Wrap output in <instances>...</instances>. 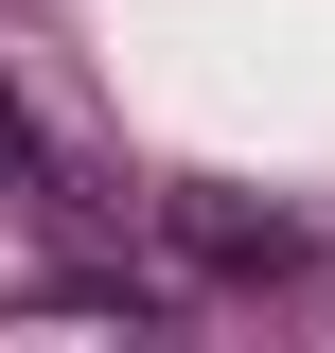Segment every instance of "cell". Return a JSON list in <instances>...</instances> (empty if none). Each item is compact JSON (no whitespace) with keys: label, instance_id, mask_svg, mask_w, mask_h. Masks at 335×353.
<instances>
[{"label":"cell","instance_id":"obj_2","mask_svg":"<svg viewBox=\"0 0 335 353\" xmlns=\"http://www.w3.org/2000/svg\"><path fill=\"white\" fill-rule=\"evenodd\" d=\"M0 194H36V212H88V176L53 159V124L18 106V71H0Z\"/></svg>","mask_w":335,"mask_h":353},{"label":"cell","instance_id":"obj_1","mask_svg":"<svg viewBox=\"0 0 335 353\" xmlns=\"http://www.w3.org/2000/svg\"><path fill=\"white\" fill-rule=\"evenodd\" d=\"M159 230H176V265H194V283H230V301H265V283H300V265H318V230L300 212H247V194H159Z\"/></svg>","mask_w":335,"mask_h":353}]
</instances>
